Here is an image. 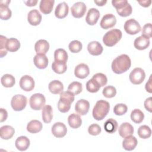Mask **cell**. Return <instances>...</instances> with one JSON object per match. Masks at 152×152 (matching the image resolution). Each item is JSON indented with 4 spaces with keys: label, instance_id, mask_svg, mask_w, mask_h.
<instances>
[{
    "label": "cell",
    "instance_id": "cell-1",
    "mask_svg": "<svg viewBox=\"0 0 152 152\" xmlns=\"http://www.w3.org/2000/svg\"><path fill=\"white\" fill-rule=\"evenodd\" d=\"M131 61L128 55L122 54L116 57L112 63V69L115 74H121L127 71L131 67Z\"/></svg>",
    "mask_w": 152,
    "mask_h": 152
},
{
    "label": "cell",
    "instance_id": "cell-2",
    "mask_svg": "<svg viewBox=\"0 0 152 152\" xmlns=\"http://www.w3.org/2000/svg\"><path fill=\"white\" fill-rule=\"evenodd\" d=\"M110 104L107 101L103 100H98L93 107L92 115L97 121L103 119L109 112Z\"/></svg>",
    "mask_w": 152,
    "mask_h": 152
},
{
    "label": "cell",
    "instance_id": "cell-3",
    "mask_svg": "<svg viewBox=\"0 0 152 152\" xmlns=\"http://www.w3.org/2000/svg\"><path fill=\"white\" fill-rule=\"evenodd\" d=\"M74 100V95L69 91H62L60 93V99L58 102V109L62 113L68 112L71 103Z\"/></svg>",
    "mask_w": 152,
    "mask_h": 152
},
{
    "label": "cell",
    "instance_id": "cell-4",
    "mask_svg": "<svg viewBox=\"0 0 152 152\" xmlns=\"http://www.w3.org/2000/svg\"><path fill=\"white\" fill-rule=\"evenodd\" d=\"M122 31L119 29H112L108 31L103 37V43L108 46L112 47L115 45L122 38Z\"/></svg>",
    "mask_w": 152,
    "mask_h": 152
},
{
    "label": "cell",
    "instance_id": "cell-5",
    "mask_svg": "<svg viewBox=\"0 0 152 152\" xmlns=\"http://www.w3.org/2000/svg\"><path fill=\"white\" fill-rule=\"evenodd\" d=\"M45 97L41 93H35L33 94L29 100L30 107L34 110L42 109L45 104Z\"/></svg>",
    "mask_w": 152,
    "mask_h": 152
},
{
    "label": "cell",
    "instance_id": "cell-6",
    "mask_svg": "<svg viewBox=\"0 0 152 152\" xmlns=\"http://www.w3.org/2000/svg\"><path fill=\"white\" fill-rule=\"evenodd\" d=\"M27 102V100L26 96L22 94H17L12 97L11 105L14 110L21 111L26 107Z\"/></svg>",
    "mask_w": 152,
    "mask_h": 152
},
{
    "label": "cell",
    "instance_id": "cell-7",
    "mask_svg": "<svg viewBox=\"0 0 152 152\" xmlns=\"http://www.w3.org/2000/svg\"><path fill=\"white\" fill-rule=\"evenodd\" d=\"M145 77L144 71L141 68H134L129 74V78L130 81L135 85L141 84Z\"/></svg>",
    "mask_w": 152,
    "mask_h": 152
},
{
    "label": "cell",
    "instance_id": "cell-8",
    "mask_svg": "<svg viewBox=\"0 0 152 152\" xmlns=\"http://www.w3.org/2000/svg\"><path fill=\"white\" fill-rule=\"evenodd\" d=\"M124 30L129 34L134 35L141 30V26L139 23L135 19L131 18L126 20L124 24Z\"/></svg>",
    "mask_w": 152,
    "mask_h": 152
},
{
    "label": "cell",
    "instance_id": "cell-9",
    "mask_svg": "<svg viewBox=\"0 0 152 152\" xmlns=\"http://www.w3.org/2000/svg\"><path fill=\"white\" fill-rule=\"evenodd\" d=\"M87 10V7L83 2H77L75 3L71 8L72 15L76 18H80L83 17Z\"/></svg>",
    "mask_w": 152,
    "mask_h": 152
},
{
    "label": "cell",
    "instance_id": "cell-10",
    "mask_svg": "<svg viewBox=\"0 0 152 152\" xmlns=\"http://www.w3.org/2000/svg\"><path fill=\"white\" fill-rule=\"evenodd\" d=\"M34 81L33 78L28 75L23 76L20 80V86L22 90L26 91H30L34 87Z\"/></svg>",
    "mask_w": 152,
    "mask_h": 152
},
{
    "label": "cell",
    "instance_id": "cell-11",
    "mask_svg": "<svg viewBox=\"0 0 152 152\" xmlns=\"http://www.w3.org/2000/svg\"><path fill=\"white\" fill-rule=\"evenodd\" d=\"M116 23V17L112 14H105L102 18L100 25L103 29H108L113 27Z\"/></svg>",
    "mask_w": 152,
    "mask_h": 152
},
{
    "label": "cell",
    "instance_id": "cell-12",
    "mask_svg": "<svg viewBox=\"0 0 152 152\" xmlns=\"http://www.w3.org/2000/svg\"><path fill=\"white\" fill-rule=\"evenodd\" d=\"M51 131L55 137L62 138L66 134L67 128L64 123L58 122L53 125Z\"/></svg>",
    "mask_w": 152,
    "mask_h": 152
},
{
    "label": "cell",
    "instance_id": "cell-13",
    "mask_svg": "<svg viewBox=\"0 0 152 152\" xmlns=\"http://www.w3.org/2000/svg\"><path fill=\"white\" fill-rule=\"evenodd\" d=\"M90 74V69L88 65L86 64H80L77 65L74 69V74L76 77L84 79L86 78Z\"/></svg>",
    "mask_w": 152,
    "mask_h": 152
},
{
    "label": "cell",
    "instance_id": "cell-14",
    "mask_svg": "<svg viewBox=\"0 0 152 152\" xmlns=\"http://www.w3.org/2000/svg\"><path fill=\"white\" fill-rule=\"evenodd\" d=\"M90 109L89 102L85 99H80L77 102L75 105V110L80 115H86Z\"/></svg>",
    "mask_w": 152,
    "mask_h": 152
},
{
    "label": "cell",
    "instance_id": "cell-15",
    "mask_svg": "<svg viewBox=\"0 0 152 152\" xmlns=\"http://www.w3.org/2000/svg\"><path fill=\"white\" fill-rule=\"evenodd\" d=\"M100 17V12L98 10L94 8H90L86 15V21L90 26L95 25Z\"/></svg>",
    "mask_w": 152,
    "mask_h": 152
},
{
    "label": "cell",
    "instance_id": "cell-16",
    "mask_svg": "<svg viewBox=\"0 0 152 152\" xmlns=\"http://www.w3.org/2000/svg\"><path fill=\"white\" fill-rule=\"evenodd\" d=\"M27 21L31 26H37L42 21V15L37 10H31L27 15Z\"/></svg>",
    "mask_w": 152,
    "mask_h": 152
},
{
    "label": "cell",
    "instance_id": "cell-17",
    "mask_svg": "<svg viewBox=\"0 0 152 152\" xmlns=\"http://www.w3.org/2000/svg\"><path fill=\"white\" fill-rule=\"evenodd\" d=\"M34 65L39 69H45L48 65V58L45 54L38 53L34 57Z\"/></svg>",
    "mask_w": 152,
    "mask_h": 152
},
{
    "label": "cell",
    "instance_id": "cell-18",
    "mask_svg": "<svg viewBox=\"0 0 152 152\" xmlns=\"http://www.w3.org/2000/svg\"><path fill=\"white\" fill-rule=\"evenodd\" d=\"M137 138L132 135H128L125 137L122 141V147L127 151H132L137 145Z\"/></svg>",
    "mask_w": 152,
    "mask_h": 152
},
{
    "label": "cell",
    "instance_id": "cell-19",
    "mask_svg": "<svg viewBox=\"0 0 152 152\" xmlns=\"http://www.w3.org/2000/svg\"><path fill=\"white\" fill-rule=\"evenodd\" d=\"M69 12V7L65 2L59 3L56 7L55 15L58 18H64L66 17Z\"/></svg>",
    "mask_w": 152,
    "mask_h": 152
},
{
    "label": "cell",
    "instance_id": "cell-20",
    "mask_svg": "<svg viewBox=\"0 0 152 152\" xmlns=\"http://www.w3.org/2000/svg\"><path fill=\"white\" fill-rule=\"evenodd\" d=\"M87 50L91 55L98 56L102 54L103 48L99 42L92 41L88 44Z\"/></svg>",
    "mask_w": 152,
    "mask_h": 152
},
{
    "label": "cell",
    "instance_id": "cell-21",
    "mask_svg": "<svg viewBox=\"0 0 152 152\" xmlns=\"http://www.w3.org/2000/svg\"><path fill=\"white\" fill-rule=\"evenodd\" d=\"M150 42L149 39L141 35L135 39L134 46L137 49L142 50L147 49L149 46Z\"/></svg>",
    "mask_w": 152,
    "mask_h": 152
},
{
    "label": "cell",
    "instance_id": "cell-22",
    "mask_svg": "<svg viewBox=\"0 0 152 152\" xmlns=\"http://www.w3.org/2000/svg\"><path fill=\"white\" fill-rule=\"evenodd\" d=\"M49 49V44L48 41L40 39L37 41L34 45V49L37 54H46Z\"/></svg>",
    "mask_w": 152,
    "mask_h": 152
},
{
    "label": "cell",
    "instance_id": "cell-23",
    "mask_svg": "<svg viewBox=\"0 0 152 152\" xmlns=\"http://www.w3.org/2000/svg\"><path fill=\"white\" fill-rule=\"evenodd\" d=\"M30 140L26 136H20L17 138L15 142V147L20 151H25L30 146Z\"/></svg>",
    "mask_w": 152,
    "mask_h": 152
},
{
    "label": "cell",
    "instance_id": "cell-24",
    "mask_svg": "<svg viewBox=\"0 0 152 152\" xmlns=\"http://www.w3.org/2000/svg\"><path fill=\"white\" fill-rule=\"evenodd\" d=\"M118 132L121 137L125 138V137L131 135L134 133V128L129 123L124 122L119 127Z\"/></svg>",
    "mask_w": 152,
    "mask_h": 152
},
{
    "label": "cell",
    "instance_id": "cell-25",
    "mask_svg": "<svg viewBox=\"0 0 152 152\" xmlns=\"http://www.w3.org/2000/svg\"><path fill=\"white\" fill-rule=\"evenodd\" d=\"M55 1L53 0H42L40 2L39 8L44 14H48L52 11Z\"/></svg>",
    "mask_w": 152,
    "mask_h": 152
},
{
    "label": "cell",
    "instance_id": "cell-26",
    "mask_svg": "<svg viewBox=\"0 0 152 152\" xmlns=\"http://www.w3.org/2000/svg\"><path fill=\"white\" fill-rule=\"evenodd\" d=\"M68 122L71 128L77 129L81 125L82 120L79 115L72 113L68 118Z\"/></svg>",
    "mask_w": 152,
    "mask_h": 152
},
{
    "label": "cell",
    "instance_id": "cell-27",
    "mask_svg": "<svg viewBox=\"0 0 152 152\" xmlns=\"http://www.w3.org/2000/svg\"><path fill=\"white\" fill-rule=\"evenodd\" d=\"M49 90L54 94H60L64 90L63 84L59 80H53L49 84Z\"/></svg>",
    "mask_w": 152,
    "mask_h": 152
},
{
    "label": "cell",
    "instance_id": "cell-28",
    "mask_svg": "<svg viewBox=\"0 0 152 152\" xmlns=\"http://www.w3.org/2000/svg\"><path fill=\"white\" fill-rule=\"evenodd\" d=\"M14 133V129L10 125H4L0 129L1 138L3 140H9L11 138Z\"/></svg>",
    "mask_w": 152,
    "mask_h": 152
},
{
    "label": "cell",
    "instance_id": "cell-29",
    "mask_svg": "<svg viewBox=\"0 0 152 152\" xmlns=\"http://www.w3.org/2000/svg\"><path fill=\"white\" fill-rule=\"evenodd\" d=\"M42 124L38 120H32L27 125V130L30 133L36 134L40 132L42 129Z\"/></svg>",
    "mask_w": 152,
    "mask_h": 152
},
{
    "label": "cell",
    "instance_id": "cell-30",
    "mask_svg": "<svg viewBox=\"0 0 152 152\" xmlns=\"http://www.w3.org/2000/svg\"><path fill=\"white\" fill-rule=\"evenodd\" d=\"M42 116L45 123L49 124L51 122L53 118V109L51 106L46 105L42 108Z\"/></svg>",
    "mask_w": 152,
    "mask_h": 152
},
{
    "label": "cell",
    "instance_id": "cell-31",
    "mask_svg": "<svg viewBox=\"0 0 152 152\" xmlns=\"http://www.w3.org/2000/svg\"><path fill=\"white\" fill-rule=\"evenodd\" d=\"M5 47L8 51H10L11 52H14L17 51L20 49V43L19 40L15 38H10L7 41Z\"/></svg>",
    "mask_w": 152,
    "mask_h": 152
},
{
    "label": "cell",
    "instance_id": "cell-32",
    "mask_svg": "<svg viewBox=\"0 0 152 152\" xmlns=\"http://www.w3.org/2000/svg\"><path fill=\"white\" fill-rule=\"evenodd\" d=\"M118 124L117 121L112 118L108 119L104 124V129L107 133L113 134L118 129Z\"/></svg>",
    "mask_w": 152,
    "mask_h": 152
},
{
    "label": "cell",
    "instance_id": "cell-33",
    "mask_svg": "<svg viewBox=\"0 0 152 152\" xmlns=\"http://www.w3.org/2000/svg\"><path fill=\"white\" fill-rule=\"evenodd\" d=\"M68 57V53L64 49H58L54 52V59L56 62L66 64Z\"/></svg>",
    "mask_w": 152,
    "mask_h": 152
},
{
    "label": "cell",
    "instance_id": "cell-34",
    "mask_svg": "<svg viewBox=\"0 0 152 152\" xmlns=\"http://www.w3.org/2000/svg\"><path fill=\"white\" fill-rule=\"evenodd\" d=\"M1 82L2 85L7 88L12 87L15 83V80L14 76L11 74H6L4 75L1 78Z\"/></svg>",
    "mask_w": 152,
    "mask_h": 152
},
{
    "label": "cell",
    "instance_id": "cell-35",
    "mask_svg": "<svg viewBox=\"0 0 152 152\" xmlns=\"http://www.w3.org/2000/svg\"><path fill=\"white\" fill-rule=\"evenodd\" d=\"M144 118V115L143 112L138 109H134L131 113V119L135 124H140L142 122Z\"/></svg>",
    "mask_w": 152,
    "mask_h": 152
},
{
    "label": "cell",
    "instance_id": "cell-36",
    "mask_svg": "<svg viewBox=\"0 0 152 152\" xmlns=\"http://www.w3.org/2000/svg\"><path fill=\"white\" fill-rule=\"evenodd\" d=\"M138 135L142 139L148 138L151 135V130L148 126L145 125H142L138 129Z\"/></svg>",
    "mask_w": 152,
    "mask_h": 152
},
{
    "label": "cell",
    "instance_id": "cell-37",
    "mask_svg": "<svg viewBox=\"0 0 152 152\" xmlns=\"http://www.w3.org/2000/svg\"><path fill=\"white\" fill-rule=\"evenodd\" d=\"M52 70L58 74H62L65 72L67 69L66 64L59 62L54 61V62L52 64Z\"/></svg>",
    "mask_w": 152,
    "mask_h": 152
},
{
    "label": "cell",
    "instance_id": "cell-38",
    "mask_svg": "<svg viewBox=\"0 0 152 152\" xmlns=\"http://www.w3.org/2000/svg\"><path fill=\"white\" fill-rule=\"evenodd\" d=\"M12 12L8 5L1 4L0 5V18L3 20H7L11 17Z\"/></svg>",
    "mask_w": 152,
    "mask_h": 152
},
{
    "label": "cell",
    "instance_id": "cell-39",
    "mask_svg": "<svg viewBox=\"0 0 152 152\" xmlns=\"http://www.w3.org/2000/svg\"><path fill=\"white\" fill-rule=\"evenodd\" d=\"M83 90L82 84L78 81L72 82L68 87V91L72 93L74 96L78 95Z\"/></svg>",
    "mask_w": 152,
    "mask_h": 152
},
{
    "label": "cell",
    "instance_id": "cell-40",
    "mask_svg": "<svg viewBox=\"0 0 152 152\" xmlns=\"http://www.w3.org/2000/svg\"><path fill=\"white\" fill-rule=\"evenodd\" d=\"M101 87L93 78L89 80L86 83V89L88 92L96 93Z\"/></svg>",
    "mask_w": 152,
    "mask_h": 152
},
{
    "label": "cell",
    "instance_id": "cell-41",
    "mask_svg": "<svg viewBox=\"0 0 152 152\" xmlns=\"http://www.w3.org/2000/svg\"><path fill=\"white\" fill-rule=\"evenodd\" d=\"M92 78L95 80L100 87L104 86L107 83V78L106 75L103 73H97L93 76Z\"/></svg>",
    "mask_w": 152,
    "mask_h": 152
},
{
    "label": "cell",
    "instance_id": "cell-42",
    "mask_svg": "<svg viewBox=\"0 0 152 152\" xmlns=\"http://www.w3.org/2000/svg\"><path fill=\"white\" fill-rule=\"evenodd\" d=\"M116 11H117V13L120 16L125 17H128V16L132 14V7L131 6V5L129 3H128L126 5H125L122 8H121L119 10H117Z\"/></svg>",
    "mask_w": 152,
    "mask_h": 152
},
{
    "label": "cell",
    "instance_id": "cell-43",
    "mask_svg": "<svg viewBox=\"0 0 152 152\" xmlns=\"http://www.w3.org/2000/svg\"><path fill=\"white\" fill-rule=\"evenodd\" d=\"M102 94L106 98H112L115 96L116 94V90L113 86H108L103 88Z\"/></svg>",
    "mask_w": 152,
    "mask_h": 152
},
{
    "label": "cell",
    "instance_id": "cell-44",
    "mask_svg": "<svg viewBox=\"0 0 152 152\" xmlns=\"http://www.w3.org/2000/svg\"><path fill=\"white\" fill-rule=\"evenodd\" d=\"M128 110V107L126 104L123 103L117 104L114 106L113 112L116 115L121 116L126 113Z\"/></svg>",
    "mask_w": 152,
    "mask_h": 152
},
{
    "label": "cell",
    "instance_id": "cell-45",
    "mask_svg": "<svg viewBox=\"0 0 152 152\" xmlns=\"http://www.w3.org/2000/svg\"><path fill=\"white\" fill-rule=\"evenodd\" d=\"M82 43L77 40H72L69 44V49L72 53H78L82 49Z\"/></svg>",
    "mask_w": 152,
    "mask_h": 152
},
{
    "label": "cell",
    "instance_id": "cell-46",
    "mask_svg": "<svg viewBox=\"0 0 152 152\" xmlns=\"http://www.w3.org/2000/svg\"><path fill=\"white\" fill-rule=\"evenodd\" d=\"M7 38L2 35L0 36V53L1 58H3L7 53V50L6 49V43Z\"/></svg>",
    "mask_w": 152,
    "mask_h": 152
},
{
    "label": "cell",
    "instance_id": "cell-47",
    "mask_svg": "<svg viewBox=\"0 0 152 152\" xmlns=\"http://www.w3.org/2000/svg\"><path fill=\"white\" fill-rule=\"evenodd\" d=\"M142 36L150 39L152 37V26L151 23L145 24L142 30Z\"/></svg>",
    "mask_w": 152,
    "mask_h": 152
},
{
    "label": "cell",
    "instance_id": "cell-48",
    "mask_svg": "<svg viewBox=\"0 0 152 152\" xmlns=\"http://www.w3.org/2000/svg\"><path fill=\"white\" fill-rule=\"evenodd\" d=\"M101 128L100 126L97 124H93L90 125L88 128V133L93 136L97 135L101 132Z\"/></svg>",
    "mask_w": 152,
    "mask_h": 152
},
{
    "label": "cell",
    "instance_id": "cell-49",
    "mask_svg": "<svg viewBox=\"0 0 152 152\" xmlns=\"http://www.w3.org/2000/svg\"><path fill=\"white\" fill-rule=\"evenodd\" d=\"M152 98L151 97H150L147 98L145 102H144V107L147 110H148L149 112H152Z\"/></svg>",
    "mask_w": 152,
    "mask_h": 152
},
{
    "label": "cell",
    "instance_id": "cell-50",
    "mask_svg": "<svg viewBox=\"0 0 152 152\" xmlns=\"http://www.w3.org/2000/svg\"><path fill=\"white\" fill-rule=\"evenodd\" d=\"M0 116H1V119H0V122H3L5 121L8 116V113L7 110L3 108L0 109Z\"/></svg>",
    "mask_w": 152,
    "mask_h": 152
},
{
    "label": "cell",
    "instance_id": "cell-51",
    "mask_svg": "<svg viewBox=\"0 0 152 152\" xmlns=\"http://www.w3.org/2000/svg\"><path fill=\"white\" fill-rule=\"evenodd\" d=\"M145 88L147 91H148L150 93H152V88H151V75H150L148 81L146 83Z\"/></svg>",
    "mask_w": 152,
    "mask_h": 152
},
{
    "label": "cell",
    "instance_id": "cell-52",
    "mask_svg": "<svg viewBox=\"0 0 152 152\" xmlns=\"http://www.w3.org/2000/svg\"><path fill=\"white\" fill-rule=\"evenodd\" d=\"M138 2L143 7H148L151 5V1H138Z\"/></svg>",
    "mask_w": 152,
    "mask_h": 152
},
{
    "label": "cell",
    "instance_id": "cell-53",
    "mask_svg": "<svg viewBox=\"0 0 152 152\" xmlns=\"http://www.w3.org/2000/svg\"><path fill=\"white\" fill-rule=\"evenodd\" d=\"M37 1H24V2L26 4V5L28 7H33L35 6L36 5V4L37 3Z\"/></svg>",
    "mask_w": 152,
    "mask_h": 152
},
{
    "label": "cell",
    "instance_id": "cell-54",
    "mask_svg": "<svg viewBox=\"0 0 152 152\" xmlns=\"http://www.w3.org/2000/svg\"><path fill=\"white\" fill-rule=\"evenodd\" d=\"M94 2L95 4H97V5L102 7V6L106 4L107 1L106 0H105V1L104 0H100V1H94Z\"/></svg>",
    "mask_w": 152,
    "mask_h": 152
}]
</instances>
